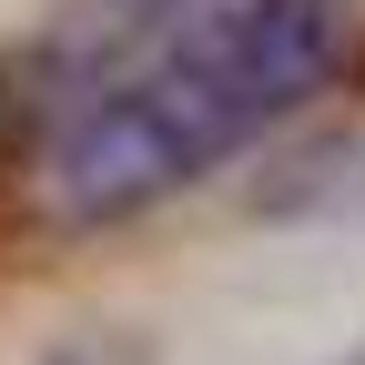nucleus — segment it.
I'll list each match as a JSON object with an SVG mask.
<instances>
[{"mask_svg": "<svg viewBox=\"0 0 365 365\" xmlns=\"http://www.w3.org/2000/svg\"><path fill=\"white\" fill-rule=\"evenodd\" d=\"M193 11H213V0H81V21L102 41H132V31H182Z\"/></svg>", "mask_w": 365, "mask_h": 365, "instance_id": "f03ea898", "label": "nucleus"}, {"mask_svg": "<svg viewBox=\"0 0 365 365\" xmlns=\"http://www.w3.org/2000/svg\"><path fill=\"white\" fill-rule=\"evenodd\" d=\"M355 0H213L182 31H163L122 81L81 91L61 112L41 182L71 223L143 213L182 182H203L223 153L304 112L355 51Z\"/></svg>", "mask_w": 365, "mask_h": 365, "instance_id": "f257e3e1", "label": "nucleus"}, {"mask_svg": "<svg viewBox=\"0 0 365 365\" xmlns=\"http://www.w3.org/2000/svg\"><path fill=\"white\" fill-rule=\"evenodd\" d=\"M41 365H153V345L143 335H71V345H51Z\"/></svg>", "mask_w": 365, "mask_h": 365, "instance_id": "7ed1b4c3", "label": "nucleus"}, {"mask_svg": "<svg viewBox=\"0 0 365 365\" xmlns=\"http://www.w3.org/2000/svg\"><path fill=\"white\" fill-rule=\"evenodd\" d=\"M335 365H365V345H355V355H335Z\"/></svg>", "mask_w": 365, "mask_h": 365, "instance_id": "20e7f679", "label": "nucleus"}]
</instances>
